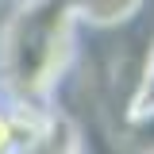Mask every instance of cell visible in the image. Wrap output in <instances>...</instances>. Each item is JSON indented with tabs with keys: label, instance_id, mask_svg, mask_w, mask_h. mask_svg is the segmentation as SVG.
I'll return each mask as SVG.
<instances>
[{
	"label": "cell",
	"instance_id": "1",
	"mask_svg": "<svg viewBox=\"0 0 154 154\" xmlns=\"http://www.w3.org/2000/svg\"><path fill=\"white\" fill-rule=\"evenodd\" d=\"M81 23L66 0H31L0 19V96L54 108L81 62Z\"/></svg>",
	"mask_w": 154,
	"mask_h": 154
},
{
	"label": "cell",
	"instance_id": "2",
	"mask_svg": "<svg viewBox=\"0 0 154 154\" xmlns=\"http://www.w3.org/2000/svg\"><path fill=\"white\" fill-rule=\"evenodd\" d=\"M58 119L54 108H35V104H16L0 96V154H31L38 150Z\"/></svg>",
	"mask_w": 154,
	"mask_h": 154
},
{
	"label": "cell",
	"instance_id": "3",
	"mask_svg": "<svg viewBox=\"0 0 154 154\" xmlns=\"http://www.w3.org/2000/svg\"><path fill=\"white\" fill-rule=\"evenodd\" d=\"M85 31H116L143 16L146 0H66Z\"/></svg>",
	"mask_w": 154,
	"mask_h": 154
},
{
	"label": "cell",
	"instance_id": "4",
	"mask_svg": "<svg viewBox=\"0 0 154 154\" xmlns=\"http://www.w3.org/2000/svg\"><path fill=\"white\" fill-rule=\"evenodd\" d=\"M31 154H89L85 150V131H81V123H77L66 108H58L50 139H46L38 150H31Z\"/></svg>",
	"mask_w": 154,
	"mask_h": 154
}]
</instances>
